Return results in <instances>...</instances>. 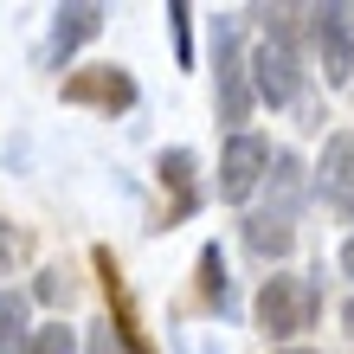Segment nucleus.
<instances>
[{"instance_id":"nucleus-10","label":"nucleus","mask_w":354,"mask_h":354,"mask_svg":"<svg viewBox=\"0 0 354 354\" xmlns=\"http://www.w3.org/2000/svg\"><path fill=\"white\" fill-rule=\"evenodd\" d=\"M258 187H270V200H277V206H264V213L297 219V200H303V161H297V155H270V168H264Z\"/></svg>"},{"instance_id":"nucleus-5","label":"nucleus","mask_w":354,"mask_h":354,"mask_svg":"<svg viewBox=\"0 0 354 354\" xmlns=\"http://www.w3.org/2000/svg\"><path fill=\"white\" fill-rule=\"evenodd\" d=\"M65 103H84V110H103V116H122L136 103V77L122 65H91V71H71L65 84Z\"/></svg>"},{"instance_id":"nucleus-14","label":"nucleus","mask_w":354,"mask_h":354,"mask_svg":"<svg viewBox=\"0 0 354 354\" xmlns=\"http://www.w3.org/2000/svg\"><path fill=\"white\" fill-rule=\"evenodd\" d=\"M26 309H32L26 290H0V354L26 348Z\"/></svg>"},{"instance_id":"nucleus-18","label":"nucleus","mask_w":354,"mask_h":354,"mask_svg":"<svg viewBox=\"0 0 354 354\" xmlns=\"http://www.w3.org/2000/svg\"><path fill=\"white\" fill-rule=\"evenodd\" d=\"M91 354H129V348L116 342V328H110V322H97V328H91Z\"/></svg>"},{"instance_id":"nucleus-20","label":"nucleus","mask_w":354,"mask_h":354,"mask_svg":"<svg viewBox=\"0 0 354 354\" xmlns=\"http://www.w3.org/2000/svg\"><path fill=\"white\" fill-rule=\"evenodd\" d=\"M342 270H348V277H354V239L342 245Z\"/></svg>"},{"instance_id":"nucleus-2","label":"nucleus","mask_w":354,"mask_h":354,"mask_svg":"<svg viewBox=\"0 0 354 354\" xmlns=\"http://www.w3.org/2000/svg\"><path fill=\"white\" fill-rule=\"evenodd\" d=\"M213 103H219V122L252 116V71H245V46L232 19L219 26V52H213Z\"/></svg>"},{"instance_id":"nucleus-8","label":"nucleus","mask_w":354,"mask_h":354,"mask_svg":"<svg viewBox=\"0 0 354 354\" xmlns=\"http://www.w3.org/2000/svg\"><path fill=\"white\" fill-rule=\"evenodd\" d=\"M316 187H322V200L335 206L342 219H354V129H342V136H328V149H322V174H316Z\"/></svg>"},{"instance_id":"nucleus-17","label":"nucleus","mask_w":354,"mask_h":354,"mask_svg":"<svg viewBox=\"0 0 354 354\" xmlns=\"http://www.w3.org/2000/svg\"><path fill=\"white\" fill-rule=\"evenodd\" d=\"M65 290H71V277H65V270H39L32 297H39V303H58V297H65Z\"/></svg>"},{"instance_id":"nucleus-3","label":"nucleus","mask_w":354,"mask_h":354,"mask_svg":"<svg viewBox=\"0 0 354 354\" xmlns=\"http://www.w3.org/2000/svg\"><path fill=\"white\" fill-rule=\"evenodd\" d=\"M309 39H316L322 77L328 84H348L354 77V7H309Z\"/></svg>"},{"instance_id":"nucleus-13","label":"nucleus","mask_w":354,"mask_h":354,"mask_svg":"<svg viewBox=\"0 0 354 354\" xmlns=\"http://www.w3.org/2000/svg\"><path fill=\"white\" fill-rule=\"evenodd\" d=\"M200 297L213 303L219 316L232 309V277H225V252L219 245H200Z\"/></svg>"},{"instance_id":"nucleus-11","label":"nucleus","mask_w":354,"mask_h":354,"mask_svg":"<svg viewBox=\"0 0 354 354\" xmlns=\"http://www.w3.org/2000/svg\"><path fill=\"white\" fill-rule=\"evenodd\" d=\"M245 245H252L258 258H290V245H297V219H277V213H252L245 219Z\"/></svg>"},{"instance_id":"nucleus-21","label":"nucleus","mask_w":354,"mask_h":354,"mask_svg":"<svg viewBox=\"0 0 354 354\" xmlns=\"http://www.w3.org/2000/svg\"><path fill=\"white\" fill-rule=\"evenodd\" d=\"M342 328H348V335H354V297H348V309H342Z\"/></svg>"},{"instance_id":"nucleus-7","label":"nucleus","mask_w":354,"mask_h":354,"mask_svg":"<svg viewBox=\"0 0 354 354\" xmlns=\"http://www.w3.org/2000/svg\"><path fill=\"white\" fill-rule=\"evenodd\" d=\"M103 13L97 0H71V7H58L52 13V39H46V65H65V58L77 52V46H91V39L103 32Z\"/></svg>"},{"instance_id":"nucleus-22","label":"nucleus","mask_w":354,"mask_h":354,"mask_svg":"<svg viewBox=\"0 0 354 354\" xmlns=\"http://www.w3.org/2000/svg\"><path fill=\"white\" fill-rule=\"evenodd\" d=\"M283 354H316V348H283Z\"/></svg>"},{"instance_id":"nucleus-15","label":"nucleus","mask_w":354,"mask_h":354,"mask_svg":"<svg viewBox=\"0 0 354 354\" xmlns=\"http://www.w3.org/2000/svg\"><path fill=\"white\" fill-rule=\"evenodd\" d=\"M168 32H174V58H180V71H187V65H194V7H187V0L168 7Z\"/></svg>"},{"instance_id":"nucleus-9","label":"nucleus","mask_w":354,"mask_h":354,"mask_svg":"<svg viewBox=\"0 0 354 354\" xmlns=\"http://www.w3.org/2000/svg\"><path fill=\"white\" fill-rule=\"evenodd\" d=\"M97 270H103V290H110V309H116V342L122 348H136V354H155L149 342H142V328H136V303H129V283H122V270H116V258L110 252H103V245H97Z\"/></svg>"},{"instance_id":"nucleus-16","label":"nucleus","mask_w":354,"mask_h":354,"mask_svg":"<svg viewBox=\"0 0 354 354\" xmlns=\"http://www.w3.org/2000/svg\"><path fill=\"white\" fill-rule=\"evenodd\" d=\"M77 342H71V328L65 322H46V328H26V348L19 354H71Z\"/></svg>"},{"instance_id":"nucleus-4","label":"nucleus","mask_w":354,"mask_h":354,"mask_svg":"<svg viewBox=\"0 0 354 354\" xmlns=\"http://www.w3.org/2000/svg\"><path fill=\"white\" fill-rule=\"evenodd\" d=\"M264 168H270V142L239 129L232 142H225V155H219V180H213V187H219V200H232V206H239V200H252V194H258V180H264Z\"/></svg>"},{"instance_id":"nucleus-6","label":"nucleus","mask_w":354,"mask_h":354,"mask_svg":"<svg viewBox=\"0 0 354 354\" xmlns=\"http://www.w3.org/2000/svg\"><path fill=\"white\" fill-rule=\"evenodd\" d=\"M245 71H252V97H264L270 110H283V103L303 91V58L290 46H270V39L245 58Z\"/></svg>"},{"instance_id":"nucleus-19","label":"nucleus","mask_w":354,"mask_h":354,"mask_svg":"<svg viewBox=\"0 0 354 354\" xmlns=\"http://www.w3.org/2000/svg\"><path fill=\"white\" fill-rule=\"evenodd\" d=\"M7 270H13V225L0 219V277H7Z\"/></svg>"},{"instance_id":"nucleus-12","label":"nucleus","mask_w":354,"mask_h":354,"mask_svg":"<svg viewBox=\"0 0 354 354\" xmlns=\"http://www.w3.org/2000/svg\"><path fill=\"white\" fill-rule=\"evenodd\" d=\"M194 168H200L194 149H168V155H161V187H174V213H168V219H187V213L200 206V194H194Z\"/></svg>"},{"instance_id":"nucleus-1","label":"nucleus","mask_w":354,"mask_h":354,"mask_svg":"<svg viewBox=\"0 0 354 354\" xmlns=\"http://www.w3.org/2000/svg\"><path fill=\"white\" fill-rule=\"evenodd\" d=\"M316 309H322V290H316V277H297V270H277L258 290V328L270 342H297L316 322Z\"/></svg>"}]
</instances>
